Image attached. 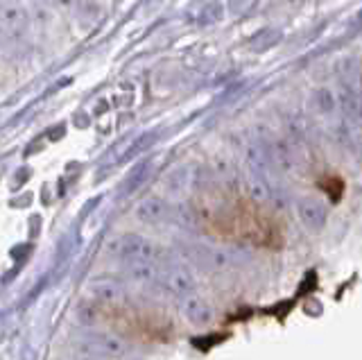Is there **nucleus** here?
I'll return each instance as SVG.
<instances>
[{
  "label": "nucleus",
  "mask_w": 362,
  "mask_h": 360,
  "mask_svg": "<svg viewBox=\"0 0 362 360\" xmlns=\"http://www.w3.org/2000/svg\"><path fill=\"white\" fill-rule=\"evenodd\" d=\"M299 216L308 227H322L324 222V204L317 197H301L299 199Z\"/></svg>",
  "instance_id": "0eeeda50"
},
{
  "label": "nucleus",
  "mask_w": 362,
  "mask_h": 360,
  "mask_svg": "<svg viewBox=\"0 0 362 360\" xmlns=\"http://www.w3.org/2000/svg\"><path fill=\"white\" fill-rule=\"evenodd\" d=\"M245 190H247V197L252 199L254 204H265L267 202L269 188H267V179L263 175L247 173L245 175Z\"/></svg>",
  "instance_id": "1a4fd4ad"
},
{
  "label": "nucleus",
  "mask_w": 362,
  "mask_h": 360,
  "mask_svg": "<svg viewBox=\"0 0 362 360\" xmlns=\"http://www.w3.org/2000/svg\"><path fill=\"white\" fill-rule=\"evenodd\" d=\"M211 166H213V173L215 177L220 179L224 186L233 188L238 184V173H235V166H233V159L226 154H215L211 159Z\"/></svg>",
  "instance_id": "6e6552de"
},
{
  "label": "nucleus",
  "mask_w": 362,
  "mask_h": 360,
  "mask_svg": "<svg viewBox=\"0 0 362 360\" xmlns=\"http://www.w3.org/2000/svg\"><path fill=\"white\" fill-rule=\"evenodd\" d=\"M337 93H335V88L331 86H320V88H315V91L310 93L308 98V111L315 116H331L335 114V109H337Z\"/></svg>",
  "instance_id": "7ed1b4c3"
},
{
  "label": "nucleus",
  "mask_w": 362,
  "mask_h": 360,
  "mask_svg": "<svg viewBox=\"0 0 362 360\" xmlns=\"http://www.w3.org/2000/svg\"><path fill=\"white\" fill-rule=\"evenodd\" d=\"M102 14H105V7H102L100 0H79L73 12L77 25L82 30H90L93 25H98Z\"/></svg>",
  "instance_id": "39448f33"
},
{
  "label": "nucleus",
  "mask_w": 362,
  "mask_h": 360,
  "mask_svg": "<svg viewBox=\"0 0 362 360\" xmlns=\"http://www.w3.org/2000/svg\"><path fill=\"white\" fill-rule=\"evenodd\" d=\"M3 39H7V37H5V32H3V28H0V41H3Z\"/></svg>",
  "instance_id": "ddd939ff"
},
{
  "label": "nucleus",
  "mask_w": 362,
  "mask_h": 360,
  "mask_svg": "<svg viewBox=\"0 0 362 360\" xmlns=\"http://www.w3.org/2000/svg\"><path fill=\"white\" fill-rule=\"evenodd\" d=\"M339 77L346 82V88H354L358 86V77H360V66H358V59L356 57H346L339 64Z\"/></svg>",
  "instance_id": "9b49d317"
},
{
  "label": "nucleus",
  "mask_w": 362,
  "mask_h": 360,
  "mask_svg": "<svg viewBox=\"0 0 362 360\" xmlns=\"http://www.w3.org/2000/svg\"><path fill=\"white\" fill-rule=\"evenodd\" d=\"M45 3H48V7H50V9H54V12H66V14H73L79 0H45Z\"/></svg>",
  "instance_id": "f8f14e48"
},
{
  "label": "nucleus",
  "mask_w": 362,
  "mask_h": 360,
  "mask_svg": "<svg viewBox=\"0 0 362 360\" xmlns=\"http://www.w3.org/2000/svg\"><path fill=\"white\" fill-rule=\"evenodd\" d=\"M109 322L113 324V329L134 335V337H141V340H147V342L168 340L170 331H173V326H170L168 320H161V318H156V315L136 310V308L111 306Z\"/></svg>",
  "instance_id": "f257e3e1"
},
{
  "label": "nucleus",
  "mask_w": 362,
  "mask_h": 360,
  "mask_svg": "<svg viewBox=\"0 0 362 360\" xmlns=\"http://www.w3.org/2000/svg\"><path fill=\"white\" fill-rule=\"evenodd\" d=\"M163 188L168 195L173 197H184L190 188V168L186 163H177L168 170L163 179Z\"/></svg>",
  "instance_id": "20e7f679"
},
{
  "label": "nucleus",
  "mask_w": 362,
  "mask_h": 360,
  "mask_svg": "<svg viewBox=\"0 0 362 360\" xmlns=\"http://www.w3.org/2000/svg\"><path fill=\"white\" fill-rule=\"evenodd\" d=\"M30 12L21 0H0V28L7 39H21L30 32Z\"/></svg>",
  "instance_id": "f03ea898"
},
{
  "label": "nucleus",
  "mask_w": 362,
  "mask_h": 360,
  "mask_svg": "<svg viewBox=\"0 0 362 360\" xmlns=\"http://www.w3.org/2000/svg\"><path fill=\"white\" fill-rule=\"evenodd\" d=\"M265 152H267L269 166H276L279 170H288V168H292L294 161H297L292 145L288 141H283V139H279V141H274L272 145H267Z\"/></svg>",
  "instance_id": "423d86ee"
},
{
  "label": "nucleus",
  "mask_w": 362,
  "mask_h": 360,
  "mask_svg": "<svg viewBox=\"0 0 362 360\" xmlns=\"http://www.w3.org/2000/svg\"><path fill=\"white\" fill-rule=\"evenodd\" d=\"M163 213H165V202L161 197H145L139 207V218H143L147 222L163 218Z\"/></svg>",
  "instance_id": "9d476101"
}]
</instances>
